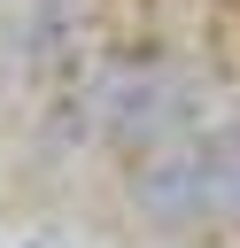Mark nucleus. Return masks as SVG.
<instances>
[{
    "label": "nucleus",
    "instance_id": "3",
    "mask_svg": "<svg viewBox=\"0 0 240 248\" xmlns=\"http://www.w3.org/2000/svg\"><path fill=\"white\" fill-rule=\"evenodd\" d=\"M124 209L147 232H201L209 225V124L139 155L124 170Z\"/></svg>",
    "mask_w": 240,
    "mask_h": 248
},
{
    "label": "nucleus",
    "instance_id": "1",
    "mask_svg": "<svg viewBox=\"0 0 240 248\" xmlns=\"http://www.w3.org/2000/svg\"><path fill=\"white\" fill-rule=\"evenodd\" d=\"M93 93H101V147H116L124 163H139V155L209 124V78L186 70L155 39L101 46L93 54Z\"/></svg>",
    "mask_w": 240,
    "mask_h": 248
},
{
    "label": "nucleus",
    "instance_id": "5",
    "mask_svg": "<svg viewBox=\"0 0 240 248\" xmlns=\"http://www.w3.org/2000/svg\"><path fill=\"white\" fill-rule=\"evenodd\" d=\"M23 248H62V240H23Z\"/></svg>",
    "mask_w": 240,
    "mask_h": 248
},
{
    "label": "nucleus",
    "instance_id": "4",
    "mask_svg": "<svg viewBox=\"0 0 240 248\" xmlns=\"http://www.w3.org/2000/svg\"><path fill=\"white\" fill-rule=\"evenodd\" d=\"M209 225L240 232V124H209Z\"/></svg>",
    "mask_w": 240,
    "mask_h": 248
},
{
    "label": "nucleus",
    "instance_id": "2",
    "mask_svg": "<svg viewBox=\"0 0 240 248\" xmlns=\"http://www.w3.org/2000/svg\"><path fill=\"white\" fill-rule=\"evenodd\" d=\"M93 54V0H0V78L46 85Z\"/></svg>",
    "mask_w": 240,
    "mask_h": 248
}]
</instances>
